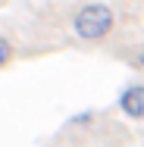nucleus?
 Returning a JSON list of instances; mask_svg holds the SVG:
<instances>
[{
  "instance_id": "1",
  "label": "nucleus",
  "mask_w": 144,
  "mask_h": 147,
  "mask_svg": "<svg viewBox=\"0 0 144 147\" xmlns=\"http://www.w3.org/2000/svg\"><path fill=\"white\" fill-rule=\"evenodd\" d=\"M113 22H116V16L107 3H85L72 16V28L82 41H100L103 34H110Z\"/></svg>"
},
{
  "instance_id": "2",
  "label": "nucleus",
  "mask_w": 144,
  "mask_h": 147,
  "mask_svg": "<svg viewBox=\"0 0 144 147\" xmlns=\"http://www.w3.org/2000/svg\"><path fill=\"white\" fill-rule=\"evenodd\" d=\"M119 110L128 119H144V85H128L119 94Z\"/></svg>"
},
{
  "instance_id": "3",
  "label": "nucleus",
  "mask_w": 144,
  "mask_h": 147,
  "mask_svg": "<svg viewBox=\"0 0 144 147\" xmlns=\"http://www.w3.org/2000/svg\"><path fill=\"white\" fill-rule=\"evenodd\" d=\"M9 59H13V44H9V38L0 34V66H6Z\"/></svg>"
},
{
  "instance_id": "4",
  "label": "nucleus",
  "mask_w": 144,
  "mask_h": 147,
  "mask_svg": "<svg viewBox=\"0 0 144 147\" xmlns=\"http://www.w3.org/2000/svg\"><path fill=\"white\" fill-rule=\"evenodd\" d=\"M138 66H141V69H144V53H141V57H138Z\"/></svg>"
}]
</instances>
